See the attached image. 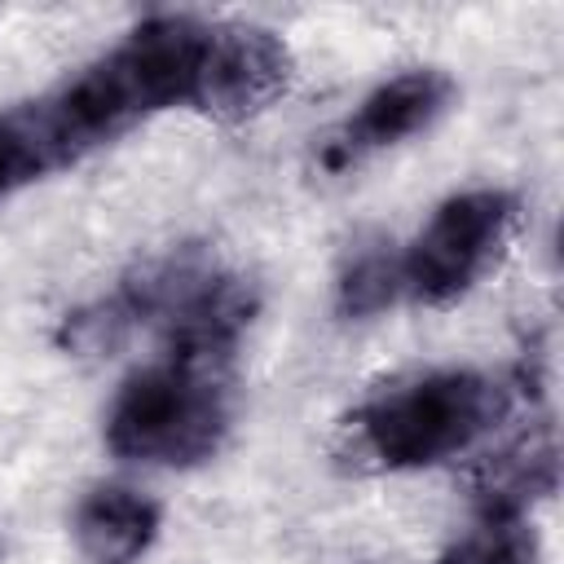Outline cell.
<instances>
[{
  "label": "cell",
  "instance_id": "6da1fadb",
  "mask_svg": "<svg viewBox=\"0 0 564 564\" xmlns=\"http://www.w3.org/2000/svg\"><path fill=\"white\" fill-rule=\"evenodd\" d=\"M207 31L212 22H198L189 13H154L57 93L40 97L62 167L97 145L119 141L123 132L172 106L194 110Z\"/></svg>",
  "mask_w": 564,
  "mask_h": 564
},
{
  "label": "cell",
  "instance_id": "7a4b0ae2",
  "mask_svg": "<svg viewBox=\"0 0 564 564\" xmlns=\"http://www.w3.org/2000/svg\"><path fill=\"white\" fill-rule=\"evenodd\" d=\"M511 397L480 370H432L375 392L352 419V454L379 471H419L471 449L507 414Z\"/></svg>",
  "mask_w": 564,
  "mask_h": 564
},
{
  "label": "cell",
  "instance_id": "3957f363",
  "mask_svg": "<svg viewBox=\"0 0 564 564\" xmlns=\"http://www.w3.org/2000/svg\"><path fill=\"white\" fill-rule=\"evenodd\" d=\"M234 423L229 375L159 357L123 379L106 410L115 458L145 467H198L220 454Z\"/></svg>",
  "mask_w": 564,
  "mask_h": 564
},
{
  "label": "cell",
  "instance_id": "277c9868",
  "mask_svg": "<svg viewBox=\"0 0 564 564\" xmlns=\"http://www.w3.org/2000/svg\"><path fill=\"white\" fill-rule=\"evenodd\" d=\"M520 220V203L507 189H463L445 198L419 238L397 251L401 295L427 308L463 300L507 251Z\"/></svg>",
  "mask_w": 564,
  "mask_h": 564
},
{
  "label": "cell",
  "instance_id": "5b68a950",
  "mask_svg": "<svg viewBox=\"0 0 564 564\" xmlns=\"http://www.w3.org/2000/svg\"><path fill=\"white\" fill-rule=\"evenodd\" d=\"M291 48L282 35L251 26V22H225L207 31L194 110L212 119H251L269 110L291 88Z\"/></svg>",
  "mask_w": 564,
  "mask_h": 564
},
{
  "label": "cell",
  "instance_id": "8992f818",
  "mask_svg": "<svg viewBox=\"0 0 564 564\" xmlns=\"http://www.w3.org/2000/svg\"><path fill=\"white\" fill-rule=\"evenodd\" d=\"M454 101V79L436 66H414L361 97V106L335 128V137L322 145V167L344 172L379 150H392L419 132H427Z\"/></svg>",
  "mask_w": 564,
  "mask_h": 564
},
{
  "label": "cell",
  "instance_id": "52a82bcc",
  "mask_svg": "<svg viewBox=\"0 0 564 564\" xmlns=\"http://www.w3.org/2000/svg\"><path fill=\"white\" fill-rule=\"evenodd\" d=\"M163 511L154 498L128 485H97L70 516L75 546L88 564H137L159 538Z\"/></svg>",
  "mask_w": 564,
  "mask_h": 564
},
{
  "label": "cell",
  "instance_id": "ba28073f",
  "mask_svg": "<svg viewBox=\"0 0 564 564\" xmlns=\"http://www.w3.org/2000/svg\"><path fill=\"white\" fill-rule=\"evenodd\" d=\"M555 489V436L538 432L498 454L480 476V516H524V507Z\"/></svg>",
  "mask_w": 564,
  "mask_h": 564
},
{
  "label": "cell",
  "instance_id": "9c48e42d",
  "mask_svg": "<svg viewBox=\"0 0 564 564\" xmlns=\"http://www.w3.org/2000/svg\"><path fill=\"white\" fill-rule=\"evenodd\" d=\"M57 167H62V154L53 145L40 101L0 110V203Z\"/></svg>",
  "mask_w": 564,
  "mask_h": 564
},
{
  "label": "cell",
  "instance_id": "30bf717a",
  "mask_svg": "<svg viewBox=\"0 0 564 564\" xmlns=\"http://www.w3.org/2000/svg\"><path fill=\"white\" fill-rule=\"evenodd\" d=\"M397 300H401V260L392 242H361L357 251H348L335 282V308L361 322V317H379Z\"/></svg>",
  "mask_w": 564,
  "mask_h": 564
},
{
  "label": "cell",
  "instance_id": "8fae6325",
  "mask_svg": "<svg viewBox=\"0 0 564 564\" xmlns=\"http://www.w3.org/2000/svg\"><path fill=\"white\" fill-rule=\"evenodd\" d=\"M441 564H538V533L524 516H480V524L454 542Z\"/></svg>",
  "mask_w": 564,
  "mask_h": 564
},
{
  "label": "cell",
  "instance_id": "7c38bea8",
  "mask_svg": "<svg viewBox=\"0 0 564 564\" xmlns=\"http://www.w3.org/2000/svg\"><path fill=\"white\" fill-rule=\"evenodd\" d=\"M0 555H4V542H0Z\"/></svg>",
  "mask_w": 564,
  "mask_h": 564
}]
</instances>
